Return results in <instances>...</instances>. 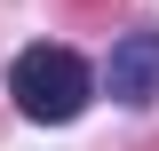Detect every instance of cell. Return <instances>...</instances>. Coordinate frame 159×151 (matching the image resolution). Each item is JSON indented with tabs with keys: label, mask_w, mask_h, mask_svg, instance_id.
<instances>
[{
	"label": "cell",
	"mask_w": 159,
	"mask_h": 151,
	"mask_svg": "<svg viewBox=\"0 0 159 151\" xmlns=\"http://www.w3.org/2000/svg\"><path fill=\"white\" fill-rule=\"evenodd\" d=\"M8 95H16V112L32 119V127H72V119L88 112V95H96V72L80 64V48L40 40V48H24V56L8 64Z\"/></svg>",
	"instance_id": "cell-1"
},
{
	"label": "cell",
	"mask_w": 159,
	"mask_h": 151,
	"mask_svg": "<svg viewBox=\"0 0 159 151\" xmlns=\"http://www.w3.org/2000/svg\"><path fill=\"white\" fill-rule=\"evenodd\" d=\"M103 88H111V103H127V112H143V103L159 95V32H151V24H143V32H119V40H111Z\"/></svg>",
	"instance_id": "cell-2"
}]
</instances>
